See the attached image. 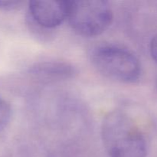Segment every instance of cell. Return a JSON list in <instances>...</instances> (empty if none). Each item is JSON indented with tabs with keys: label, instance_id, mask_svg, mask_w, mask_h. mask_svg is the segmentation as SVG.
Masks as SVG:
<instances>
[{
	"label": "cell",
	"instance_id": "7a4b0ae2",
	"mask_svg": "<svg viewBox=\"0 0 157 157\" xmlns=\"http://www.w3.org/2000/svg\"><path fill=\"white\" fill-rule=\"evenodd\" d=\"M91 62L101 75L116 82L133 84L139 81L142 67L130 50L117 45H101L92 52Z\"/></svg>",
	"mask_w": 157,
	"mask_h": 157
},
{
	"label": "cell",
	"instance_id": "5b68a950",
	"mask_svg": "<svg viewBox=\"0 0 157 157\" xmlns=\"http://www.w3.org/2000/svg\"><path fill=\"white\" fill-rule=\"evenodd\" d=\"M31 72L37 79L42 82H54L71 78L75 71L67 63L46 61L35 64Z\"/></svg>",
	"mask_w": 157,
	"mask_h": 157
},
{
	"label": "cell",
	"instance_id": "52a82bcc",
	"mask_svg": "<svg viewBox=\"0 0 157 157\" xmlns=\"http://www.w3.org/2000/svg\"><path fill=\"white\" fill-rule=\"evenodd\" d=\"M22 5L21 1H0V10L12 11L18 9Z\"/></svg>",
	"mask_w": 157,
	"mask_h": 157
},
{
	"label": "cell",
	"instance_id": "3957f363",
	"mask_svg": "<svg viewBox=\"0 0 157 157\" xmlns=\"http://www.w3.org/2000/svg\"><path fill=\"white\" fill-rule=\"evenodd\" d=\"M109 3L102 0L71 1L67 21L74 32L86 38L101 35L113 22Z\"/></svg>",
	"mask_w": 157,
	"mask_h": 157
},
{
	"label": "cell",
	"instance_id": "8992f818",
	"mask_svg": "<svg viewBox=\"0 0 157 157\" xmlns=\"http://www.w3.org/2000/svg\"><path fill=\"white\" fill-rule=\"evenodd\" d=\"M12 116V110L9 104L0 98V131L4 130L8 125Z\"/></svg>",
	"mask_w": 157,
	"mask_h": 157
},
{
	"label": "cell",
	"instance_id": "9c48e42d",
	"mask_svg": "<svg viewBox=\"0 0 157 157\" xmlns=\"http://www.w3.org/2000/svg\"><path fill=\"white\" fill-rule=\"evenodd\" d=\"M156 84H157V82H156Z\"/></svg>",
	"mask_w": 157,
	"mask_h": 157
},
{
	"label": "cell",
	"instance_id": "ba28073f",
	"mask_svg": "<svg viewBox=\"0 0 157 157\" xmlns=\"http://www.w3.org/2000/svg\"><path fill=\"white\" fill-rule=\"evenodd\" d=\"M150 52L152 58L157 64V34L152 38L150 43Z\"/></svg>",
	"mask_w": 157,
	"mask_h": 157
},
{
	"label": "cell",
	"instance_id": "6da1fadb",
	"mask_svg": "<svg viewBox=\"0 0 157 157\" xmlns=\"http://www.w3.org/2000/svg\"><path fill=\"white\" fill-rule=\"evenodd\" d=\"M103 145L108 157H147L144 133L134 120L122 110L106 115L101 126Z\"/></svg>",
	"mask_w": 157,
	"mask_h": 157
},
{
	"label": "cell",
	"instance_id": "277c9868",
	"mask_svg": "<svg viewBox=\"0 0 157 157\" xmlns=\"http://www.w3.org/2000/svg\"><path fill=\"white\" fill-rule=\"evenodd\" d=\"M71 1L34 0L29 2V14L32 23L43 29H53L67 19Z\"/></svg>",
	"mask_w": 157,
	"mask_h": 157
}]
</instances>
